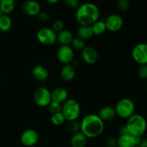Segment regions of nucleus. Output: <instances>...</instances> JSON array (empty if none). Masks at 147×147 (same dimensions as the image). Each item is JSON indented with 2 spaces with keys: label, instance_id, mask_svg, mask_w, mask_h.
Returning <instances> with one entry per match:
<instances>
[{
  "label": "nucleus",
  "instance_id": "nucleus-28",
  "mask_svg": "<svg viewBox=\"0 0 147 147\" xmlns=\"http://www.w3.org/2000/svg\"><path fill=\"white\" fill-rule=\"evenodd\" d=\"M67 129L73 134L78 133V132L80 131V123L77 120L69 121L68 125H67Z\"/></svg>",
  "mask_w": 147,
  "mask_h": 147
},
{
  "label": "nucleus",
  "instance_id": "nucleus-16",
  "mask_svg": "<svg viewBox=\"0 0 147 147\" xmlns=\"http://www.w3.org/2000/svg\"><path fill=\"white\" fill-rule=\"evenodd\" d=\"M51 98L52 101L57 102L60 104H63L68 99L67 98H68V93H67V90L64 88H56L51 91Z\"/></svg>",
  "mask_w": 147,
  "mask_h": 147
},
{
  "label": "nucleus",
  "instance_id": "nucleus-34",
  "mask_svg": "<svg viewBox=\"0 0 147 147\" xmlns=\"http://www.w3.org/2000/svg\"><path fill=\"white\" fill-rule=\"evenodd\" d=\"M37 18H38V20L42 23L47 22L49 20V15L47 12H45V11H41L39 13L38 15H37Z\"/></svg>",
  "mask_w": 147,
  "mask_h": 147
},
{
  "label": "nucleus",
  "instance_id": "nucleus-26",
  "mask_svg": "<svg viewBox=\"0 0 147 147\" xmlns=\"http://www.w3.org/2000/svg\"><path fill=\"white\" fill-rule=\"evenodd\" d=\"M71 46L72 48H74L76 50H83V49L86 47V44H85V41L82 39L79 38V37H73V40L71 42Z\"/></svg>",
  "mask_w": 147,
  "mask_h": 147
},
{
  "label": "nucleus",
  "instance_id": "nucleus-9",
  "mask_svg": "<svg viewBox=\"0 0 147 147\" xmlns=\"http://www.w3.org/2000/svg\"><path fill=\"white\" fill-rule=\"evenodd\" d=\"M57 57L63 64H70L74 59V51L70 45H61L57 50Z\"/></svg>",
  "mask_w": 147,
  "mask_h": 147
},
{
  "label": "nucleus",
  "instance_id": "nucleus-19",
  "mask_svg": "<svg viewBox=\"0 0 147 147\" xmlns=\"http://www.w3.org/2000/svg\"><path fill=\"white\" fill-rule=\"evenodd\" d=\"M87 139L88 138L81 131L73 134L70 139V145L72 147H86L87 144Z\"/></svg>",
  "mask_w": 147,
  "mask_h": 147
},
{
  "label": "nucleus",
  "instance_id": "nucleus-35",
  "mask_svg": "<svg viewBox=\"0 0 147 147\" xmlns=\"http://www.w3.org/2000/svg\"><path fill=\"white\" fill-rule=\"evenodd\" d=\"M119 135H123V134H129L128 133V131L126 129V126H123V127L121 128L119 131Z\"/></svg>",
  "mask_w": 147,
  "mask_h": 147
},
{
  "label": "nucleus",
  "instance_id": "nucleus-33",
  "mask_svg": "<svg viewBox=\"0 0 147 147\" xmlns=\"http://www.w3.org/2000/svg\"><path fill=\"white\" fill-rule=\"evenodd\" d=\"M106 145L107 147H117V139L113 136H109L106 139Z\"/></svg>",
  "mask_w": 147,
  "mask_h": 147
},
{
  "label": "nucleus",
  "instance_id": "nucleus-32",
  "mask_svg": "<svg viewBox=\"0 0 147 147\" xmlns=\"http://www.w3.org/2000/svg\"><path fill=\"white\" fill-rule=\"evenodd\" d=\"M65 4L70 9H77L80 6L79 0H65Z\"/></svg>",
  "mask_w": 147,
  "mask_h": 147
},
{
  "label": "nucleus",
  "instance_id": "nucleus-36",
  "mask_svg": "<svg viewBox=\"0 0 147 147\" xmlns=\"http://www.w3.org/2000/svg\"><path fill=\"white\" fill-rule=\"evenodd\" d=\"M138 147H147V139H142Z\"/></svg>",
  "mask_w": 147,
  "mask_h": 147
},
{
  "label": "nucleus",
  "instance_id": "nucleus-13",
  "mask_svg": "<svg viewBox=\"0 0 147 147\" xmlns=\"http://www.w3.org/2000/svg\"><path fill=\"white\" fill-rule=\"evenodd\" d=\"M81 57L86 64L93 65L97 63L100 56L94 47H86L81 51Z\"/></svg>",
  "mask_w": 147,
  "mask_h": 147
},
{
  "label": "nucleus",
  "instance_id": "nucleus-17",
  "mask_svg": "<svg viewBox=\"0 0 147 147\" xmlns=\"http://www.w3.org/2000/svg\"><path fill=\"white\" fill-rule=\"evenodd\" d=\"M98 116L100 117V119H101L103 122L111 121H112L115 117H116V111H115L114 108L112 107V106H103V108H101V109H100Z\"/></svg>",
  "mask_w": 147,
  "mask_h": 147
},
{
  "label": "nucleus",
  "instance_id": "nucleus-10",
  "mask_svg": "<svg viewBox=\"0 0 147 147\" xmlns=\"http://www.w3.org/2000/svg\"><path fill=\"white\" fill-rule=\"evenodd\" d=\"M39 134L34 129H27L24 131L20 136V142L24 146H34L39 141Z\"/></svg>",
  "mask_w": 147,
  "mask_h": 147
},
{
  "label": "nucleus",
  "instance_id": "nucleus-11",
  "mask_svg": "<svg viewBox=\"0 0 147 147\" xmlns=\"http://www.w3.org/2000/svg\"><path fill=\"white\" fill-rule=\"evenodd\" d=\"M106 30L110 32H118L122 28L123 24V18L119 14H112L104 20Z\"/></svg>",
  "mask_w": 147,
  "mask_h": 147
},
{
  "label": "nucleus",
  "instance_id": "nucleus-4",
  "mask_svg": "<svg viewBox=\"0 0 147 147\" xmlns=\"http://www.w3.org/2000/svg\"><path fill=\"white\" fill-rule=\"evenodd\" d=\"M81 108L77 100L74 99H67L62 104L61 113L67 121H73L78 120L80 115Z\"/></svg>",
  "mask_w": 147,
  "mask_h": 147
},
{
  "label": "nucleus",
  "instance_id": "nucleus-25",
  "mask_svg": "<svg viewBox=\"0 0 147 147\" xmlns=\"http://www.w3.org/2000/svg\"><path fill=\"white\" fill-rule=\"evenodd\" d=\"M50 121H51L53 125H55V126H60V125L63 124L66 120L63 113L61 112H60V113L52 114L51 118H50Z\"/></svg>",
  "mask_w": 147,
  "mask_h": 147
},
{
  "label": "nucleus",
  "instance_id": "nucleus-23",
  "mask_svg": "<svg viewBox=\"0 0 147 147\" xmlns=\"http://www.w3.org/2000/svg\"><path fill=\"white\" fill-rule=\"evenodd\" d=\"M12 26V20L8 14H2L0 17V31L8 32Z\"/></svg>",
  "mask_w": 147,
  "mask_h": 147
},
{
  "label": "nucleus",
  "instance_id": "nucleus-39",
  "mask_svg": "<svg viewBox=\"0 0 147 147\" xmlns=\"http://www.w3.org/2000/svg\"><path fill=\"white\" fill-rule=\"evenodd\" d=\"M146 93H147V87H146Z\"/></svg>",
  "mask_w": 147,
  "mask_h": 147
},
{
  "label": "nucleus",
  "instance_id": "nucleus-12",
  "mask_svg": "<svg viewBox=\"0 0 147 147\" xmlns=\"http://www.w3.org/2000/svg\"><path fill=\"white\" fill-rule=\"evenodd\" d=\"M141 140V137L134 136L129 134L119 135L117 138V147H138Z\"/></svg>",
  "mask_w": 147,
  "mask_h": 147
},
{
  "label": "nucleus",
  "instance_id": "nucleus-3",
  "mask_svg": "<svg viewBox=\"0 0 147 147\" xmlns=\"http://www.w3.org/2000/svg\"><path fill=\"white\" fill-rule=\"evenodd\" d=\"M125 126L129 134L141 137L146 132L147 121L142 115L134 113L127 119Z\"/></svg>",
  "mask_w": 147,
  "mask_h": 147
},
{
  "label": "nucleus",
  "instance_id": "nucleus-21",
  "mask_svg": "<svg viewBox=\"0 0 147 147\" xmlns=\"http://www.w3.org/2000/svg\"><path fill=\"white\" fill-rule=\"evenodd\" d=\"M93 35L91 26H80L77 30V37L84 41L91 38Z\"/></svg>",
  "mask_w": 147,
  "mask_h": 147
},
{
  "label": "nucleus",
  "instance_id": "nucleus-24",
  "mask_svg": "<svg viewBox=\"0 0 147 147\" xmlns=\"http://www.w3.org/2000/svg\"><path fill=\"white\" fill-rule=\"evenodd\" d=\"M91 28L93 30V34L97 36L102 35L107 30L105 22L102 21V20H98L96 22L93 23L91 25Z\"/></svg>",
  "mask_w": 147,
  "mask_h": 147
},
{
  "label": "nucleus",
  "instance_id": "nucleus-7",
  "mask_svg": "<svg viewBox=\"0 0 147 147\" xmlns=\"http://www.w3.org/2000/svg\"><path fill=\"white\" fill-rule=\"evenodd\" d=\"M33 98L36 104L40 107H47L51 103V91L47 88L39 87L34 90Z\"/></svg>",
  "mask_w": 147,
  "mask_h": 147
},
{
  "label": "nucleus",
  "instance_id": "nucleus-15",
  "mask_svg": "<svg viewBox=\"0 0 147 147\" xmlns=\"http://www.w3.org/2000/svg\"><path fill=\"white\" fill-rule=\"evenodd\" d=\"M32 75L33 78L37 81L44 82L47 80L49 77V72L45 66L37 65L34 66L32 70Z\"/></svg>",
  "mask_w": 147,
  "mask_h": 147
},
{
  "label": "nucleus",
  "instance_id": "nucleus-2",
  "mask_svg": "<svg viewBox=\"0 0 147 147\" xmlns=\"http://www.w3.org/2000/svg\"><path fill=\"white\" fill-rule=\"evenodd\" d=\"M99 16L98 7L93 3H85L79 6L76 9V21L80 26H91L98 20Z\"/></svg>",
  "mask_w": 147,
  "mask_h": 147
},
{
  "label": "nucleus",
  "instance_id": "nucleus-29",
  "mask_svg": "<svg viewBox=\"0 0 147 147\" xmlns=\"http://www.w3.org/2000/svg\"><path fill=\"white\" fill-rule=\"evenodd\" d=\"M64 27L65 24L64 22H63L62 20H56L53 22V27H52V30H53L54 32H55L56 33L60 32V31L64 30Z\"/></svg>",
  "mask_w": 147,
  "mask_h": 147
},
{
  "label": "nucleus",
  "instance_id": "nucleus-5",
  "mask_svg": "<svg viewBox=\"0 0 147 147\" xmlns=\"http://www.w3.org/2000/svg\"><path fill=\"white\" fill-rule=\"evenodd\" d=\"M114 109L116 116L121 119H128L134 114L135 104L129 98H123L116 103Z\"/></svg>",
  "mask_w": 147,
  "mask_h": 147
},
{
  "label": "nucleus",
  "instance_id": "nucleus-20",
  "mask_svg": "<svg viewBox=\"0 0 147 147\" xmlns=\"http://www.w3.org/2000/svg\"><path fill=\"white\" fill-rule=\"evenodd\" d=\"M73 39V34L70 31L63 30L57 34V40L61 45H69Z\"/></svg>",
  "mask_w": 147,
  "mask_h": 147
},
{
  "label": "nucleus",
  "instance_id": "nucleus-27",
  "mask_svg": "<svg viewBox=\"0 0 147 147\" xmlns=\"http://www.w3.org/2000/svg\"><path fill=\"white\" fill-rule=\"evenodd\" d=\"M49 112L51 114H54V113H60L62 111V104L57 103L55 101H51V103L48 105L47 106Z\"/></svg>",
  "mask_w": 147,
  "mask_h": 147
},
{
  "label": "nucleus",
  "instance_id": "nucleus-31",
  "mask_svg": "<svg viewBox=\"0 0 147 147\" xmlns=\"http://www.w3.org/2000/svg\"><path fill=\"white\" fill-rule=\"evenodd\" d=\"M117 7L121 11H126L129 8V1L128 0H117Z\"/></svg>",
  "mask_w": 147,
  "mask_h": 147
},
{
  "label": "nucleus",
  "instance_id": "nucleus-38",
  "mask_svg": "<svg viewBox=\"0 0 147 147\" xmlns=\"http://www.w3.org/2000/svg\"><path fill=\"white\" fill-rule=\"evenodd\" d=\"M2 12H1V9H0V17H1V15H2Z\"/></svg>",
  "mask_w": 147,
  "mask_h": 147
},
{
  "label": "nucleus",
  "instance_id": "nucleus-14",
  "mask_svg": "<svg viewBox=\"0 0 147 147\" xmlns=\"http://www.w3.org/2000/svg\"><path fill=\"white\" fill-rule=\"evenodd\" d=\"M23 12L30 17H35L41 11L40 4L34 0H27L22 5Z\"/></svg>",
  "mask_w": 147,
  "mask_h": 147
},
{
  "label": "nucleus",
  "instance_id": "nucleus-22",
  "mask_svg": "<svg viewBox=\"0 0 147 147\" xmlns=\"http://www.w3.org/2000/svg\"><path fill=\"white\" fill-rule=\"evenodd\" d=\"M15 0H2L0 1V9L3 14H10L15 8Z\"/></svg>",
  "mask_w": 147,
  "mask_h": 147
},
{
  "label": "nucleus",
  "instance_id": "nucleus-18",
  "mask_svg": "<svg viewBox=\"0 0 147 147\" xmlns=\"http://www.w3.org/2000/svg\"><path fill=\"white\" fill-rule=\"evenodd\" d=\"M62 79L66 82L72 81L76 76V70L71 64L64 65L60 71Z\"/></svg>",
  "mask_w": 147,
  "mask_h": 147
},
{
  "label": "nucleus",
  "instance_id": "nucleus-30",
  "mask_svg": "<svg viewBox=\"0 0 147 147\" xmlns=\"http://www.w3.org/2000/svg\"><path fill=\"white\" fill-rule=\"evenodd\" d=\"M137 74L142 79H147V65H140L138 68Z\"/></svg>",
  "mask_w": 147,
  "mask_h": 147
},
{
  "label": "nucleus",
  "instance_id": "nucleus-6",
  "mask_svg": "<svg viewBox=\"0 0 147 147\" xmlns=\"http://www.w3.org/2000/svg\"><path fill=\"white\" fill-rule=\"evenodd\" d=\"M37 39L39 42L43 45H53L57 41V33L52 28L43 27L38 30L37 33Z\"/></svg>",
  "mask_w": 147,
  "mask_h": 147
},
{
  "label": "nucleus",
  "instance_id": "nucleus-1",
  "mask_svg": "<svg viewBox=\"0 0 147 147\" xmlns=\"http://www.w3.org/2000/svg\"><path fill=\"white\" fill-rule=\"evenodd\" d=\"M80 123V131L90 139L98 137L104 130V122L96 114L86 115Z\"/></svg>",
  "mask_w": 147,
  "mask_h": 147
},
{
  "label": "nucleus",
  "instance_id": "nucleus-40",
  "mask_svg": "<svg viewBox=\"0 0 147 147\" xmlns=\"http://www.w3.org/2000/svg\"><path fill=\"white\" fill-rule=\"evenodd\" d=\"M2 1V0H0V1Z\"/></svg>",
  "mask_w": 147,
  "mask_h": 147
},
{
  "label": "nucleus",
  "instance_id": "nucleus-8",
  "mask_svg": "<svg viewBox=\"0 0 147 147\" xmlns=\"http://www.w3.org/2000/svg\"><path fill=\"white\" fill-rule=\"evenodd\" d=\"M132 58L139 65H147V43H139L131 51Z\"/></svg>",
  "mask_w": 147,
  "mask_h": 147
},
{
  "label": "nucleus",
  "instance_id": "nucleus-37",
  "mask_svg": "<svg viewBox=\"0 0 147 147\" xmlns=\"http://www.w3.org/2000/svg\"><path fill=\"white\" fill-rule=\"evenodd\" d=\"M46 1H47L48 3H50V4H57L60 0H46Z\"/></svg>",
  "mask_w": 147,
  "mask_h": 147
}]
</instances>
